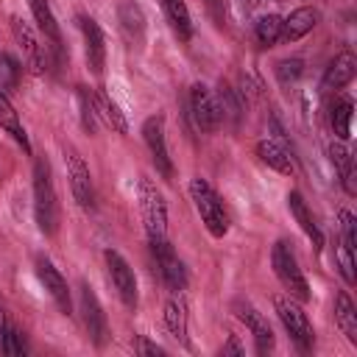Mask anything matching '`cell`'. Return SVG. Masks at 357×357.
Listing matches in <instances>:
<instances>
[{
	"mask_svg": "<svg viewBox=\"0 0 357 357\" xmlns=\"http://www.w3.org/2000/svg\"><path fill=\"white\" fill-rule=\"evenodd\" d=\"M137 351H139V354H153V357H162V354H165V349H162L159 343H151V340H145V337H137Z\"/></svg>",
	"mask_w": 357,
	"mask_h": 357,
	"instance_id": "37",
	"label": "cell"
},
{
	"mask_svg": "<svg viewBox=\"0 0 357 357\" xmlns=\"http://www.w3.org/2000/svg\"><path fill=\"white\" fill-rule=\"evenodd\" d=\"M142 139L151 151L153 167L162 178H173V159L167 151V139H165V114H151L142 123Z\"/></svg>",
	"mask_w": 357,
	"mask_h": 357,
	"instance_id": "10",
	"label": "cell"
},
{
	"mask_svg": "<svg viewBox=\"0 0 357 357\" xmlns=\"http://www.w3.org/2000/svg\"><path fill=\"white\" fill-rule=\"evenodd\" d=\"M273 73H276V81L282 86H290L304 75V61L301 59H282V61H276Z\"/></svg>",
	"mask_w": 357,
	"mask_h": 357,
	"instance_id": "33",
	"label": "cell"
},
{
	"mask_svg": "<svg viewBox=\"0 0 357 357\" xmlns=\"http://www.w3.org/2000/svg\"><path fill=\"white\" fill-rule=\"evenodd\" d=\"M209 3H212V0H209Z\"/></svg>",
	"mask_w": 357,
	"mask_h": 357,
	"instance_id": "40",
	"label": "cell"
},
{
	"mask_svg": "<svg viewBox=\"0 0 357 357\" xmlns=\"http://www.w3.org/2000/svg\"><path fill=\"white\" fill-rule=\"evenodd\" d=\"M335 262H337V271H340L343 282H346V284H354V282H357V273H354V268H357L354 251H351L349 245L337 243V248H335Z\"/></svg>",
	"mask_w": 357,
	"mask_h": 357,
	"instance_id": "34",
	"label": "cell"
},
{
	"mask_svg": "<svg viewBox=\"0 0 357 357\" xmlns=\"http://www.w3.org/2000/svg\"><path fill=\"white\" fill-rule=\"evenodd\" d=\"M6 332H8V318H6V310L0 307V351H3V340H6Z\"/></svg>",
	"mask_w": 357,
	"mask_h": 357,
	"instance_id": "39",
	"label": "cell"
},
{
	"mask_svg": "<svg viewBox=\"0 0 357 357\" xmlns=\"http://www.w3.org/2000/svg\"><path fill=\"white\" fill-rule=\"evenodd\" d=\"M220 354H223V357H229V354H231V357H240V354H243V346L237 343L234 335H229V340L220 346Z\"/></svg>",
	"mask_w": 357,
	"mask_h": 357,
	"instance_id": "38",
	"label": "cell"
},
{
	"mask_svg": "<svg viewBox=\"0 0 357 357\" xmlns=\"http://www.w3.org/2000/svg\"><path fill=\"white\" fill-rule=\"evenodd\" d=\"M64 167H67V178H70L73 198L78 201L81 209H92V206H95L92 173H89V165L84 162V156H81L73 145H64Z\"/></svg>",
	"mask_w": 357,
	"mask_h": 357,
	"instance_id": "9",
	"label": "cell"
},
{
	"mask_svg": "<svg viewBox=\"0 0 357 357\" xmlns=\"http://www.w3.org/2000/svg\"><path fill=\"white\" fill-rule=\"evenodd\" d=\"M3 354H8V357H22L25 354V337L14 324H8V332H6V340H3Z\"/></svg>",
	"mask_w": 357,
	"mask_h": 357,
	"instance_id": "36",
	"label": "cell"
},
{
	"mask_svg": "<svg viewBox=\"0 0 357 357\" xmlns=\"http://www.w3.org/2000/svg\"><path fill=\"white\" fill-rule=\"evenodd\" d=\"M162 11L173 28V33L181 39V42H190L192 39V20H190V8L184 0H162Z\"/></svg>",
	"mask_w": 357,
	"mask_h": 357,
	"instance_id": "25",
	"label": "cell"
},
{
	"mask_svg": "<svg viewBox=\"0 0 357 357\" xmlns=\"http://www.w3.org/2000/svg\"><path fill=\"white\" fill-rule=\"evenodd\" d=\"M92 100H95V112H98V120H103L112 131L117 134H128V120L126 114L120 112V106L109 98V92L103 86H95L92 89Z\"/></svg>",
	"mask_w": 357,
	"mask_h": 357,
	"instance_id": "20",
	"label": "cell"
},
{
	"mask_svg": "<svg viewBox=\"0 0 357 357\" xmlns=\"http://www.w3.org/2000/svg\"><path fill=\"white\" fill-rule=\"evenodd\" d=\"M78 307H81V321L89 335V343L95 349H103L109 340V318H106L95 290L89 287V282H81V287H78Z\"/></svg>",
	"mask_w": 357,
	"mask_h": 357,
	"instance_id": "7",
	"label": "cell"
},
{
	"mask_svg": "<svg viewBox=\"0 0 357 357\" xmlns=\"http://www.w3.org/2000/svg\"><path fill=\"white\" fill-rule=\"evenodd\" d=\"M231 312H234V315H237V321H243V324H245V329L251 332L254 346H257V354H271V351H273V346H276V335H273V329H271L268 318H265L254 304H248V301H243V298L231 301Z\"/></svg>",
	"mask_w": 357,
	"mask_h": 357,
	"instance_id": "11",
	"label": "cell"
},
{
	"mask_svg": "<svg viewBox=\"0 0 357 357\" xmlns=\"http://www.w3.org/2000/svg\"><path fill=\"white\" fill-rule=\"evenodd\" d=\"M36 279L42 282V287L47 290V296L53 298V304L59 307L61 315H73V296H70V284L61 276V271L47 259V257H36Z\"/></svg>",
	"mask_w": 357,
	"mask_h": 357,
	"instance_id": "12",
	"label": "cell"
},
{
	"mask_svg": "<svg viewBox=\"0 0 357 357\" xmlns=\"http://www.w3.org/2000/svg\"><path fill=\"white\" fill-rule=\"evenodd\" d=\"M20 78H22L20 61H17L11 53L0 50V92L8 95L11 89H17V86H20Z\"/></svg>",
	"mask_w": 357,
	"mask_h": 357,
	"instance_id": "32",
	"label": "cell"
},
{
	"mask_svg": "<svg viewBox=\"0 0 357 357\" xmlns=\"http://www.w3.org/2000/svg\"><path fill=\"white\" fill-rule=\"evenodd\" d=\"M103 262H106L109 279H112V284H114V290H117L123 307L137 310V304H139V287H137V273H134V268L128 265V259H126L120 251L106 248V251H103Z\"/></svg>",
	"mask_w": 357,
	"mask_h": 357,
	"instance_id": "6",
	"label": "cell"
},
{
	"mask_svg": "<svg viewBox=\"0 0 357 357\" xmlns=\"http://www.w3.org/2000/svg\"><path fill=\"white\" fill-rule=\"evenodd\" d=\"M335 324L346 335V340L351 346H357V307H354V301L349 298L346 290H340L335 296Z\"/></svg>",
	"mask_w": 357,
	"mask_h": 357,
	"instance_id": "24",
	"label": "cell"
},
{
	"mask_svg": "<svg viewBox=\"0 0 357 357\" xmlns=\"http://www.w3.org/2000/svg\"><path fill=\"white\" fill-rule=\"evenodd\" d=\"M273 310H276L284 332L290 335V340L298 346V351H312L315 329H312V321L307 318L304 307L293 296H273Z\"/></svg>",
	"mask_w": 357,
	"mask_h": 357,
	"instance_id": "5",
	"label": "cell"
},
{
	"mask_svg": "<svg viewBox=\"0 0 357 357\" xmlns=\"http://www.w3.org/2000/svg\"><path fill=\"white\" fill-rule=\"evenodd\" d=\"M151 245V254L156 259V268L162 273V282L173 290V293H181L187 287V268L181 262V257L176 254L173 243L167 237H159V240H148Z\"/></svg>",
	"mask_w": 357,
	"mask_h": 357,
	"instance_id": "8",
	"label": "cell"
},
{
	"mask_svg": "<svg viewBox=\"0 0 357 357\" xmlns=\"http://www.w3.org/2000/svg\"><path fill=\"white\" fill-rule=\"evenodd\" d=\"M11 31H14V39L20 42V47L25 50V59H28L31 70H33V73H45L47 64H50V61H47V50H45V45H39L36 33L31 31V25L22 22L20 17H11Z\"/></svg>",
	"mask_w": 357,
	"mask_h": 357,
	"instance_id": "15",
	"label": "cell"
},
{
	"mask_svg": "<svg viewBox=\"0 0 357 357\" xmlns=\"http://www.w3.org/2000/svg\"><path fill=\"white\" fill-rule=\"evenodd\" d=\"M351 117H354V100L349 95H335L329 100V126L335 139H349L351 137Z\"/></svg>",
	"mask_w": 357,
	"mask_h": 357,
	"instance_id": "21",
	"label": "cell"
},
{
	"mask_svg": "<svg viewBox=\"0 0 357 357\" xmlns=\"http://www.w3.org/2000/svg\"><path fill=\"white\" fill-rule=\"evenodd\" d=\"M254 151H257V156H259V162L262 165H268L271 170H276V173H282V176H290L293 173V162H290V153L276 142V139H259L257 145H254Z\"/></svg>",
	"mask_w": 357,
	"mask_h": 357,
	"instance_id": "23",
	"label": "cell"
},
{
	"mask_svg": "<svg viewBox=\"0 0 357 357\" xmlns=\"http://www.w3.org/2000/svg\"><path fill=\"white\" fill-rule=\"evenodd\" d=\"M190 198H192V206L201 215V223L206 226V231L212 237H218V240L226 237V231H229V212H226L220 195L215 192V187L206 178L195 176V178H190Z\"/></svg>",
	"mask_w": 357,
	"mask_h": 357,
	"instance_id": "2",
	"label": "cell"
},
{
	"mask_svg": "<svg viewBox=\"0 0 357 357\" xmlns=\"http://www.w3.org/2000/svg\"><path fill=\"white\" fill-rule=\"evenodd\" d=\"M254 36L259 42V47H273L282 39V17L279 14H265L257 20L254 25Z\"/></svg>",
	"mask_w": 357,
	"mask_h": 357,
	"instance_id": "30",
	"label": "cell"
},
{
	"mask_svg": "<svg viewBox=\"0 0 357 357\" xmlns=\"http://www.w3.org/2000/svg\"><path fill=\"white\" fill-rule=\"evenodd\" d=\"M354 73H357V59H354V53H351V50H340V53L326 64L324 78H321V89H324V92H337V89H343L346 84H351Z\"/></svg>",
	"mask_w": 357,
	"mask_h": 357,
	"instance_id": "16",
	"label": "cell"
},
{
	"mask_svg": "<svg viewBox=\"0 0 357 357\" xmlns=\"http://www.w3.org/2000/svg\"><path fill=\"white\" fill-rule=\"evenodd\" d=\"M271 268H273L276 279L282 282V287L287 290V296H293L296 301H310L312 298L310 282H307L304 271L298 268V259H296L287 240H276V245L271 251Z\"/></svg>",
	"mask_w": 357,
	"mask_h": 357,
	"instance_id": "3",
	"label": "cell"
},
{
	"mask_svg": "<svg viewBox=\"0 0 357 357\" xmlns=\"http://www.w3.org/2000/svg\"><path fill=\"white\" fill-rule=\"evenodd\" d=\"M0 128L22 148V153H31V142H28V134H25V126L14 109V103L8 100L6 92H0Z\"/></svg>",
	"mask_w": 357,
	"mask_h": 357,
	"instance_id": "22",
	"label": "cell"
},
{
	"mask_svg": "<svg viewBox=\"0 0 357 357\" xmlns=\"http://www.w3.org/2000/svg\"><path fill=\"white\" fill-rule=\"evenodd\" d=\"M117 20H120V28L126 31L128 39L142 42V36H145V14H142V8H139L134 0L120 3V8H117Z\"/></svg>",
	"mask_w": 357,
	"mask_h": 357,
	"instance_id": "27",
	"label": "cell"
},
{
	"mask_svg": "<svg viewBox=\"0 0 357 357\" xmlns=\"http://www.w3.org/2000/svg\"><path fill=\"white\" fill-rule=\"evenodd\" d=\"M28 6H31V14H33L39 31H42L56 47H61V31H59V22H56V17H53L47 0H28Z\"/></svg>",
	"mask_w": 357,
	"mask_h": 357,
	"instance_id": "29",
	"label": "cell"
},
{
	"mask_svg": "<svg viewBox=\"0 0 357 357\" xmlns=\"http://www.w3.org/2000/svg\"><path fill=\"white\" fill-rule=\"evenodd\" d=\"M75 100H78V114H81V126H84V131L95 134V131H98V112H95L92 89H86V86H75Z\"/></svg>",
	"mask_w": 357,
	"mask_h": 357,
	"instance_id": "31",
	"label": "cell"
},
{
	"mask_svg": "<svg viewBox=\"0 0 357 357\" xmlns=\"http://www.w3.org/2000/svg\"><path fill=\"white\" fill-rule=\"evenodd\" d=\"M33 218L45 237H53L59 231V198L47 159L33 162Z\"/></svg>",
	"mask_w": 357,
	"mask_h": 357,
	"instance_id": "1",
	"label": "cell"
},
{
	"mask_svg": "<svg viewBox=\"0 0 357 357\" xmlns=\"http://www.w3.org/2000/svg\"><path fill=\"white\" fill-rule=\"evenodd\" d=\"M78 31H81V36H84L86 67H89V73L100 75V73H103V64H106V36H103L100 25H98L92 17H86V14L78 17Z\"/></svg>",
	"mask_w": 357,
	"mask_h": 357,
	"instance_id": "14",
	"label": "cell"
},
{
	"mask_svg": "<svg viewBox=\"0 0 357 357\" xmlns=\"http://www.w3.org/2000/svg\"><path fill=\"white\" fill-rule=\"evenodd\" d=\"M329 159L340 176V184L346 190V195H357V170H354V156L346 148L343 139H332L329 142Z\"/></svg>",
	"mask_w": 357,
	"mask_h": 357,
	"instance_id": "19",
	"label": "cell"
},
{
	"mask_svg": "<svg viewBox=\"0 0 357 357\" xmlns=\"http://www.w3.org/2000/svg\"><path fill=\"white\" fill-rule=\"evenodd\" d=\"M137 201H139V215H142L148 240L167 237V204H165L162 190L148 176L137 178Z\"/></svg>",
	"mask_w": 357,
	"mask_h": 357,
	"instance_id": "4",
	"label": "cell"
},
{
	"mask_svg": "<svg viewBox=\"0 0 357 357\" xmlns=\"http://www.w3.org/2000/svg\"><path fill=\"white\" fill-rule=\"evenodd\" d=\"M287 209H290L293 220L298 223V229H301V231L307 234V240L312 243V248L321 251V248H324V231H321V226L315 223V218H312V212H310V206H307V201H304V195H301L298 190H290V192H287Z\"/></svg>",
	"mask_w": 357,
	"mask_h": 357,
	"instance_id": "17",
	"label": "cell"
},
{
	"mask_svg": "<svg viewBox=\"0 0 357 357\" xmlns=\"http://www.w3.org/2000/svg\"><path fill=\"white\" fill-rule=\"evenodd\" d=\"M215 103H218V112H220V120H229L231 126L240 123L243 117V100L237 95V89L226 81L218 84V95H215Z\"/></svg>",
	"mask_w": 357,
	"mask_h": 357,
	"instance_id": "28",
	"label": "cell"
},
{
	"mask_svg": "<svg viewBox=\"0 0 357 357\" xmlns=\"http://www.w3.org/2000/svg\"><path fill=\"white\" fill-rule=\"evenodd\" d=\"M190 114H192V123L201 134H212L220 126V112H218L215 95L204 84L190 86Z\"/></svg>",
	"mask_w": 357,
	"mask_h": 357,
	"instance_id": "13",
	"label": "cell"
},
{
	"mask_svg": "<svg viewBox=\"0 0 357 357\" xmlns=\"http://www.w3.org/2000/svg\"><path fill=\"white\" fill-rule=\"evenodd\" d=\"M318 20H321L318 8H312V6H298L296 11H290V17L282 20V39H284L287 45L304 39V36L318 25Z\"/></svg>",
	"mask_w": 357,
	"mask_h": 357,
	"instance_id": "18",
	"label": "cell"
},
{
	"mask_svg": "<svg viewBox=\"0 0 357 357\" xmlns=\"http://www.w3.org/2000/svg\"><path fill=\"white\" fill-rule=\"evenodd\" d=\"M165 326H167V332L187 349L190 346V337H187V332H190V326H187V304L181 301V298H170L167 304H165Z\"/></svg>",
	"mask_w": 357,
	"mask_h": 357,
	"instance_id": "26",
	"label": "cell"
},
{
	"mask_svg": "<svg viewBox=\"0 0 357 357\" xmlns=\"http://www.w3.org/2000/svg\"><path fill=\"white\" fill-rule=\"evenodd\" d=\"M340 243L349 245L351 251H357V220L349 209L340 212Z\"/></svg>",
	"mask_w": 357,
	"mask_h": 357,
	"instance_id": "35",
	"label": "cell"
}]
</instances>
